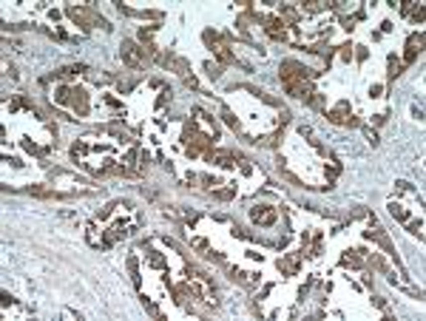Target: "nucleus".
Instances as JSON below:
<instances>
[{
  "label": "nucleus",
  "instance_id": "f257e3e1",
  "mask_svg": "<svg viewBox=\"0 0 426 321\" xmlns=\"http://www.w3.org/2000/svg\"><path fill=\"white\" fill-rule=\"evenodd\" d=\"M69 17H74V20L85 23V29H91V26H105V20L102 17H97L91 9H77V6H69Z\"/></svg>",
  "mask_w": 426,
  "mask_h": 321
},
{
  "label": "nucleus",
  "instance_id": "f03ea898",
  "mask_svg": "<svg viewBox=\"0 0 426 321\" xmlns=\"http://www.w3.org/2000/svg\"><path fill=\"white\" fill-rule=\"evenodd\" d=\"M142 54H145V49H137V43H131V40H125L122 43V60L128 63V66H142Z\"/></svg>",
  "mask_w": 426,
  "mask_h": 321
},
{
  "label": "nucleus",
  "instance_id": "7ed1b4c3",
  "mask_svg": "<svg viewBox=\"0 0 426 321\" xmlns=\"http://www.w3.org/2000/svg\"><path fill=\"white\" fill-rule=\"evenodd\" d=\"M327 117H330L333 122H336V125H347V122L352 125V122H355V120H352V114H349V108L344 105V102H341L338 108H333V111H330Z\"/></svg>",
  "mask_w": 426,
  "mask_h": 321
},
{
  "label": "nucleus",
  "instance_id": "20e7f679",
  "mask_svg": "<svg viewBox=\"0 0 426 321\" xmlns=\"http://www.w3.org/2000/svg\"><path fill=\"white\" fill-rule=\"evenodd\" d=\"M74 111H77L80 117H85L88 114V100H85V91H74V100H71Z\"/></svg>",
  "mask_w": 426,
  "mask_h": 321
},
{
  "label": "nucleus",
  "instance_id": "39448f33",
  "mask_svg": "<svg viewBox=\"0 0 426 321\" xmlns=\"http://www.w3.org/2000/svg\"><path fill=\"white\" fill-rule=\"evenodd\" d=\"M421 46H424V37H421V34H418V37H412V40H409V49H407V57H404V60H407V63L415 60L418 54H421Z\"/></svg>",
  "mask_w": 426,
  "mask_h": 321
},
{
  "label": "nucleus",
  "instance_id": "423d86ee",
  "mask_svg": "<svg viewBox=\"0 0 426 321\" xmlns=\"http://www.w3.org/2000/svg\"><path fill=\"white\" fill-rule=\"evenodd\" d=\"M253 219H256V222H264V225H273V222H276V211L256 208V211H253Z\"/></svg>",
  "mask_w": 426,
  "mask_h": 321
},
{
  "label": "nucleus",
  "instance_id": "0eeeda50",
  "mask_svg": "<svg viewBox=\"0 0 426 321\" xmlns=\"http://www.w3.org/2000/svg\"><path fill=\"white\" fill-rule=\"evenodd\" d=\"M267 31H270V37L284 40V23H281V20H267Z\"/></svg>",
  "mask_w": 426,
  "mask_h": 321
},
{
  "label": "nucleus",
  "instance_id": "6e6552de",
  "mask_svg": "<svg viewBox=\"0 0 426 321\" xmlns=\"http://www.w3.org/2000/svg\"><path fill=\"white\" fill-rule=\"evenodd\" d=\"M188 142H193L196 148H208V145H210L208 137H205V134H196V131H190V134H188Z\"/></svg>",
  "mask_w": 426,
  "mask_h": 321
},
{
  "label": "nucleus",
  "instance_id": "1a4fd4ad",
  "mask_svg": "<svg viewBox=\"0 0 426 321\" xmlns=\"http://www.w3.org/2000/svg\"><path fill=\"white\" fill-rule=\"evenodd\" d=\"M213 51H216V57H219V60H225V63H230V60H233L225 43H213Z\"/></svg>",
  "mask_w": 426,
  "mask_h": 321
},
{
  "label": "nucleus",
  "instance_id": "9d476101",
  "mask_svg": "<svg viewBox=\"0 0 426 321\" xmlns=\"http://www.w3.org/2000/svg\"><path fill=\"white\" fill-rule=\"evenodd\" d=\"M389 211H392V216H398V219H407V213H404V208H401V205H392Z\"/></svg>",
  "mask_w": 426,
  "mask_h": 321
}]
</instances>
